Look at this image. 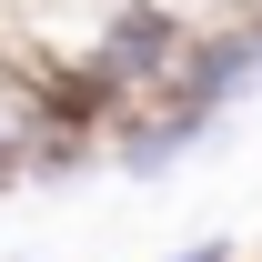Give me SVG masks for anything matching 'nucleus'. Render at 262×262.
Instances as JSON below:
<instances>
[{"label":"nucleus","mask_w":262,"mask_h":262,"mask_svg":"<svg viewBox=\"0 0 262 262\" xmlns=\"http://www.w3.org/2000/svg\"><path fill=\"white\" fill-rule=\"evenodd\" d=\"M0 71H10V51H0Z\"/></svg>","instance_id":"obj_3"},{"label":"nucleus","mask_w":262,"mask_h":262,"mask_svg":"<svg viewBox=\"0 0 262 262\" xmlns=\"http://www.w3.org/2000/svg\"><path fill=\"white\" fill-rule=\"evenodd\" d=\"M212 131H222V121H212L202 101H151V111H131V121L111 131V162L151 182V171H171V162H182V151H202Z\"/></svg>","instance_id":"obj_1"},{"label":"nucleus","mask_w":262,"mask_h":262,"mask_svg":"<svg viewBox=\"0 0 262 262\" xmlns=\"http://www.w3.org/2000/svg\"><path fill=\"white\" fill-rule=\"evenodd\" d=\"M171 262H242V252H232L222 232H212V242H192V252H171Z\"/></svg>","instance_id":"obj_2"}]
</instances>
